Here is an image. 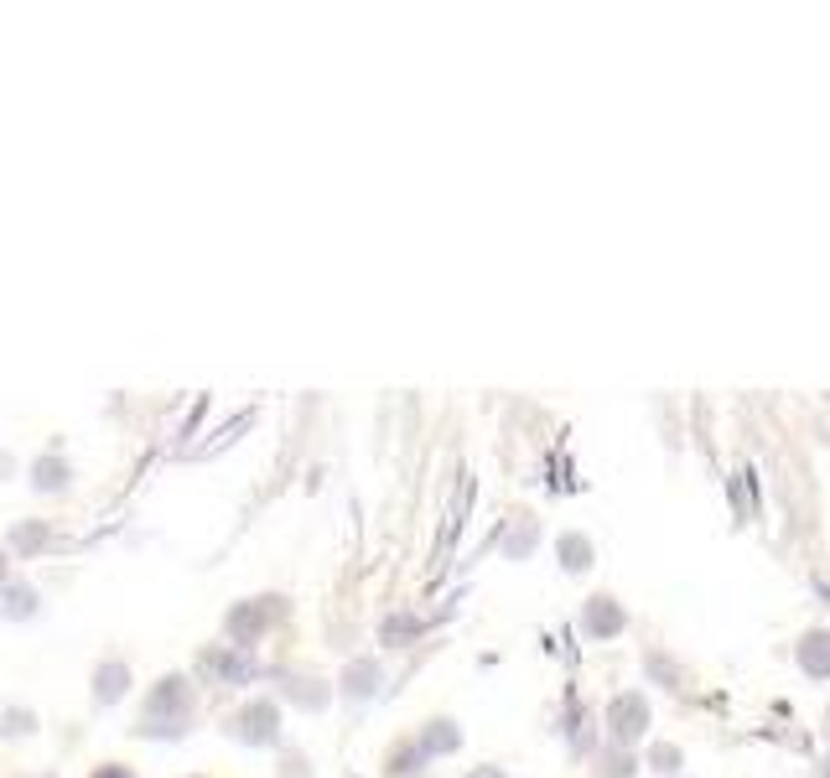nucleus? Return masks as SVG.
<instances>
[{
    "label": "nucleus",
    "mask_w": 830,
    "mask_h": 778,
    "mask_svg": "<svg viewBox=\"0 0 830 778\" xmlns=\"http://www.w3.org/2000/svg\"><path fill=\"white\" fill-rule=\"evenodd\" d=\"M99 778H130V774H119V768H110V774H99Z\"/></svg>",
    "instance_id": "f257e3e1"
}]
</instances>
